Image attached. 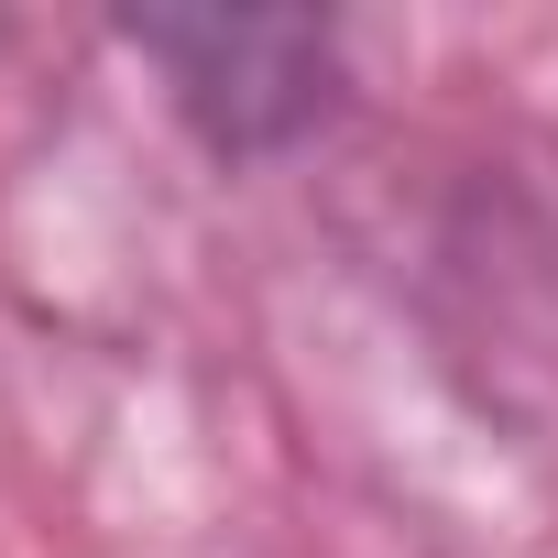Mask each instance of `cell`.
Listing matches in <instances>:
<instances>
[{"instance_id": "obj_1", "label": "cell", "mask_w": 558, "mask_h": 558, "mask_svg": "<svg viewBox=\"0 0 558 558\" xmlns=\"http://www.w3.org/2000/svg\"><path fill=\"white\" fill-rule=\"evenodd\" d=\"M110 34L219 165H274L340 110V23L318 12H121Z\"/></svg>"}]
</instances>
